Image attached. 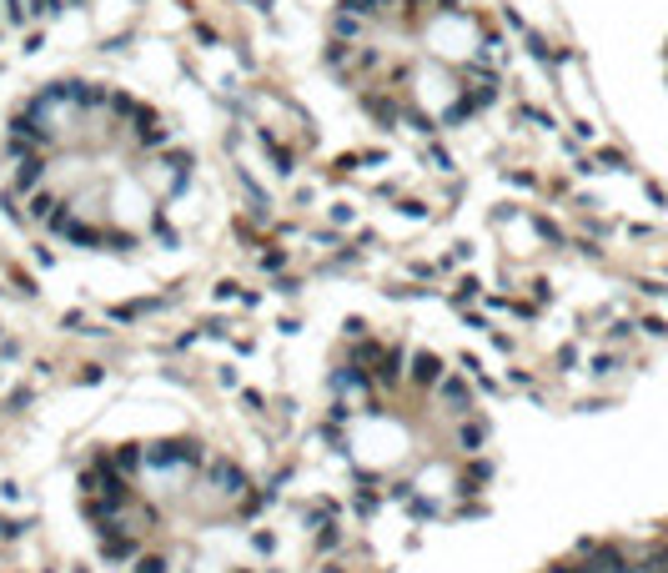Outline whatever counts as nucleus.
Returning <instances> with one entry per match:
<instances>
[{"instance_id":"obj_4","label":"nucleus","mask_w":668,"mask_h":573,"mask_svg":"<svg viewBox=\"0 0 668 573\" xmlns=\"http://www.w3.org/2000/svg\"><path fill=\"white\" fill-rule=\"evenodd\" d=\"M312 91L392 146H457L503 111L513 40L488 0H327L307 36Z\"/></svg>"},{"instance_id":"obj_2","label":"nucleus","mask_w":668,"mask_h":573,"mask_svg":"<svg viewBox=\"0 0 668 573\" xmlns=\"http://www.w3.org/2000/svg\"><path fill=\"white\" fill-rule=\"evenodd\" d=\"M36 493L101 573H297L312 543L272 447L166 368L56 408Z\"/></svg>"},{"instance_id":"obj_1","label":"nucleus","mask_w":668,"mask_h":573,"mask_svg":"<svg viewBox=\"0 0 668 573\" xmlns=\"http://www.w3.org/2000/svg\"><path fill=\"white\" fill-rule=\"evenodd\" d=\"M0 212L56 282L152 297L216 256L231 177L196 86L46 51L0 81Z\"/></svg>"},{"instance_id":"obj_3","label":"nucleus","mask_w":668,"mask_h":573,"mask_svg":"<svg viewBox=\"0 0 668 573\" xmlns=\"http://www.w3.org/2000/svg\"><path fill=\"white\" fill-rule=\"evenodd\" d=\"M302 447L327 488L403 523H463L503 478L513 422L428 322L342 302L302 332Z\"/></svg>"},{"instance_id":"obj_5","label":"nucleus","mask_w":668,"mask_h":573,"mask_svg":"<svg viewBox=\"0 0 668 573\" xmlns=\"http://www.w3.org/2000/svg\"><path fill=\"white\" fill-rule=\"evenodd\" d=\"M96 0H0V51L46 56L61 51V36L76 26Z\"/></svg>"}]
</instances>
